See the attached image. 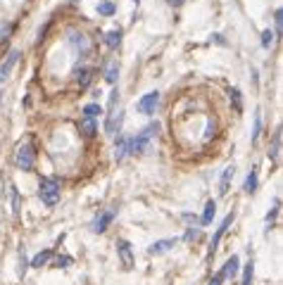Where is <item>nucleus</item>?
I'll return each instance as SVG.
<instances>
[{
    "mask_svg": "<svg viewBox=\"0 0 283 285\" xmlns=\"http://www.w3.org/2000/svg\"><path fill=\"white\" fill-rule=\"evenodd\" d=\"M159 133V124L152 121L148 124L145 129H141V131L136 133L134 138H129V147H131V154H145L152 150V143H155V138H157Z\"/></svg>",
    "mask_w": 283,
    "mask_h": 285,
    "instance_id": "1",
    "label": "nucleus"
},
{
    "mask_svg": "<svg viewBox=\"0 0 283 285\" xmlns=\"http://www.w3.org/2000/svg\"><path fill=\"white\" fill-rule=\"evenodd\" d=\"M38 197L43 205L55 207L57 200H60V183H57L55 178H43V181H41V188H38Z\"/></svg>",
    "mask_w": 283,
    "mask_h": 285,
    "instance_id": "2",
    "label": "nucleus"
},
{
    "mask_svg": "<svg viewBox=\"0 0 283 285\" xmlns=\"http://www.w3.org/2000/svg\"><path fill=\"white\" fill-rule=\"evenodd\" d=\"M67 43H69L71 53L76 55V57H86L91 53V40L86 38V33H81L76 29H69L67 31Z\"/></svg>",
    "mask_w": 283,
    "mask_h": 285,
    "instance_id": "3",
    "label": "nucleus"
},
{
    "mask_svg": "<svg viewBox=\"0 0 283 285\" xmlns=\"http://www.w3.org/2000/svg\"><path fill=\"white\" fill-rule=\"evenodd\" d=\"M15 164L22 171H31L33 167H36V150H33V143H22V145L17 147Z\"/></svg>",
    "mask_w": 283,
    "mask_h": 285,
    "instance_id": "4",
    "label": "nucleus"
},
{
    "mask_svg": "<svg viewBox=\"0 0 283 285\" xmlns=\"http://www.w3.org/2000/svg\"><path fill=\"white\" fill-rule=\"evenodd\" d=\"M122 124H124V112L117 109V102H110V114H107V121H105V131L107 136H117L122 131Z\"/></svg>",
    "mask_w": 283,
    "mask_h": 285,
    "instance_id": "5",
    "label": "nucleus"
},
{
    "mask_svg": "<svg viewBox=\"0 0 283 285\" xmlns=\"http://www.w3.org/2000/svg\"><path fill=\"white\" fill-rule=\"evenodd\" d=\"M114 216H117V207L102 209L100 214L93 219V224H91V231H93V233H105L107 228H110L112 221H114Z\"/></svg>",
    "mask_w": 283,
    "mask_h": 285,
    "instance_id": "6",
    "label": "nucleus"
},
{
    "mask_svg": "<svg viewBox=\"0 0 283 285\" xmlns=\"http://www.w3.org/2000/svg\"><path fill=\"white\" fill-rule=\"evenodd\" d=\"M159 105V93L157 91H150L145 93L141 100L136 102V109L141 112V114H155V109H157Z\"/></svg>",
    "mask_w": 283,
    "mask_h": 285,
    "instance_id": "7",
    "label": "nucleus"
},
{
    "mask_svg": "<svg viewBox=\"0 0 283 285\" xmlns=\"http://www.w3.org/2000/svg\"><path fill=\"white\" fill-rule=\"evenodd\" d=\"M117 255H119V259H122V266H124V269H134V250H131V242L117 240Z\"/></svg>",
    "mask_w": 283,
    "mask_h": 285,
    "instance_id": "8",
    "label": "nucleus"
},
{
    "mask_svg": "<svg viewBox=\"0 0 283 285\" xmlns=\"http://www.w3.org/2000/svg\"><path fill=\"white\" fill-rule=\"evenodd\" d=\"M233 219H236V214L231 212V214L224 219L219 224V228H217V233H214V238H212V242H210V252H217V247H219V242H221V238H224V233H226V228L231 224H233Z\"/></svg>",
    "mask_w": 283,
    "mask_h": 285,
    "instance_id": "9",
    "label": "nucleus"
},
{
    "mask_svg": "<svg viewBox=\"0 0 283 285\" xmlns=\"http://www.w3.org/2000/svg\"><path fill=\"white\" fill-rule=\"evenodd\" d=\"M174 245H176V238L157 240V242H152V245L148 247V252H150V255H165V252H169Z\"/></svg>",
    "mask_w": 283,
    "mask_h": 285,
    "instance_id": "10",
    "label": "nucleus"
},
{
    "mask_svg": "<svg viewBox=\"0 0 283 285\" xmlns=\"http://www.w3.org/2000/svg\"><path fill=\"white\" fill-rule=\"evenodd\" d=\"M129 154H131V147H129V138L119 136L117 145H114V159H117V162H124Z\"/></svg>",
    "mask_w": 283,
    "mask_h": 285,
    "instance_id": "11",
    "label": "nucleus"
},
{
    "mask_svg": "<svg viewBox=\"0 0 283 285\" xmlns=\"http://www.w3.org/2000/svg\"><path fill=\"white\" fill-rule=\"evenodd\" d=\"M17 62H19V50H12V53L8 55V60L3 62V67H0V78H8L10 71L15 69Z\"/></svg>",
    "mask_w": 283,
    "mask_h": 285,
    "instance_id": "12",
    "label": "nucleus"
},
{
    "mask_svg": "<svg viewBox=\"0 0 283 285\" xmlns=\"http://www.w3.org/2000/svg\"><path fill=\"white\" fill-rule=\"evenodd\" d=\"M238 269H240V262H238V257H228V262L224 264V269H221V273H224V280H228V278H233L238 273Z\"/></svg>",
    "mask_w": 283,
    "mask_h": 285,
    "instance_id": "13",
    "label": "nucleus"
},
{
    "mask_svg": "<svg viewBox=\"0 0 283 285\" xmlns=\"http://www.w3.org/2000/svg\"><path fill=\"white\" fill-rule=\"evenodd\" d=\"M233 174H236V167H226V169H224L221 181H219V195H226L228 193V183H231Z\"/></svg>",
    "mask_w": 283,
    "mask_h": 285,
    "instance_id": "14",
    "label": "nucleus"
},
{
    "mask_svg": "<svg viewBox=\"0 0 283 285\" xmlns=\"http://www.w3.org/2000/svg\"><path fill=\"white\" fill-rule=\"evenodd\" d=\"M214 212H217V202H214V200H210V202H207V205H205V212H203V216H200V221H197V224H203V226L212 224Z\"/></svg>",
    "mask_w": 283,
    "mask_h": 285,
    "instance_id": "15",
    "label": "nucleus"
},
{
    "mask_svg": "<svg viewBox=\"0 0 283 285\" xmlns=\"http://www.w3.org/2000/svg\"><path fill=\"white\" fill-rule=\"evenodd\" d=\"M117 78H119V64L114 60H110L107 67H105V81L107 84H117Z\"/></svg>",
    "mask_w": 283,
    "mask_h": 285,
    "instance_id": "16",
    "label": "nucleus"
},
{
    "mask_svg": "<svg viewBox=\"0 0 283 285\" xmlns=\"http://www.w3.org/2000/svg\"><path fill=\"white\" fill-rule=\"evenodd\" d=\"M50 257H53V250H43V252H38V255L31 259V266H33V269H41V266H46V264L50 262Z\"/></svg>",
    "mask_w": 283,
    "mask_h": 285,
    "instance_id": "17",
    "label": "nucleus"
},
{
    "mask_svg": "<svg viewBox=\"0 0 283 285\" xmlns=\"http://www.w3.org/2000/svg\"><path fill=\"white\" fill-rule=\"evenodd\" d=\"M98 15L100 17H112L114 15V12H117V8H114V3H110V0H100V3H98Z\"/></svg>",
    "mask_w": 283,
    "mask_h": 285,
    "instance_id": "18",
    "label": "nucleus"
},
{
    "mask_svg": "<svg viewBox=\"0 0 283 285\" xmlns=\"http://www.w3.org/2000/svg\"><path fill=\"white\" fill-rule=\"evenodd\" d=\"M278 157H281V131H276V136H274V145L269 147V159L278 162Z\"/></svg>",
    "mask_w": 283,
    "mask_h": 285,
    "instance_id": "19",
    "label": "nucleus"
},
{
    "mask_svg": "<svg viewBox=\"0 0 283 285\" xmlns=\"http://www.w3.org/2000/svg\"><path fill=\"white\" fill-rule=\"evenodd\" d=\"M122 43V31L119 29H114V31H110L107 36H105V46L110 48V50H114V48Z\"/></svg>",
    "mask_w": 283,
    "mask_h": 285,
    "instance_id": "20",
    "label": "nucleus"
},
{
    "mask_svg": "<svg viewBox=\"0 0 283 285\" xmlns=\"http://www.w3.org/2000/svg\"><path fill=\"white\" fill-rule=\"evenodd\" d=\"M248 195H252L255 190H257V169H252L250 174H248V178H245V188H243Z\"/></svg>",
    "mask_w": 283,
    "mask_h": 285,
    "instance_id": "21",
    "label": "nucleus"
},
{
    "mask_svg": "<svg viewBox=\"0 0 283 285\" xmlns=\"http://www.w3.org/2000/svg\"><path fill=\"white\" fill-rule=\"evenodd\" d=\"M260 133H262V112L257 109V112H255V126H252V133H250L252 145L257 143V138H260Z\"/></svg>",
    "mask_w": 283,
    "mask_h": 285,
    "instance_id": "22",
    "label": "nucleus"
},
{
    "mask_svg": "<svg viewBox=\"0 0 283 285\" xmlns=\"http://www.w3.org/2000/svg\"><path fill=\"white\" fill-rule=\"evenodd\" d=\"M95 131H98V129H95V119H88V116H84V119H81V133L91 138V136H95Z\"/></svg>",
    "mask_w": 283,
    "mask_h": 285,
    "instance_id": "23",
    "label": "nucleus"
},
{
    "mask_svg": "<svg viewBox=\"0 0 283 285\" xmlns=\"http://www.w3.org/2000/svg\"><path fill=\"white\" fill-rule=\"evenodd\" d=\"M91 74H93L91 69H76V81H79L81 88H88V86H91Z\"/></svg>",
    "mask_w": 283,
    "mask_h": 285,
    "instance_id": "24",
    "label": "nucleus"
},
{
    "mask_svg": "<svg viewBox=\"0 0 283 285\" xmlns=\"http://www.w3.org/2000/svg\"><path fill=\"white\" fill-rule=\"evenodd\" d=\"M252 276H255V262H248L243 266V285H252Z\"/></svg>",
    "mask_w": 283,
    "mask_h": 285,
    "instance_id": "25",
    "label": "nucleus"
},
{
    "mask_svg": "<svg viewBox=\"0 0 283 285\" xmlns=\"http://www.w3.org/2000/svg\"><path fill=\"white\" fill-rule=\"evenodd\" d=\"M98 114H102V107H100V105L91 102V105H86V107H84V116H88V119H95Z\"/></svg>",
    "mask_w": 283,
    "mask_h": 285,
    "instance_id": "26",
    "label": "nucleus"
},
{
    "mask_svg": "<svg viewBox=\"0 0 283 285\" xmlns=\"http://www.w3.org/2000/svg\"><path fill=\"white\" fill-rule=\"evenodd\" d=\"M274 38H276V36L271 33V29H264V31H262V48H269L271 43H274Z\"/></svg>",
    "mask_w": 283,
    "mask_h": 285,
    "instance_id": "27",
    "label": "nucleus"
},
{
    "mask_svg": "<svg viewBox=\"0 0 283 285\" xmlns=\"http://www.w3.org/2000/svg\"><path fill=\"white\" fill-rule=\"evenodd\" d=\"M274 17H276V33H274V36H281V31H283V12H281V10H276Z\"/></svg>",
    "mask_w": 283,
    "mask_h": 285,
    "instance_id": "28",
    "label": "nucleus"
},
{
    "mask_svg": "<svg viewBox=\"0 0 283 285\" xmlns=\"http://www.w3.org/2000/svg\"><path fill=\"white\" fill-rule=\"evenodd\" d=\"M214 131H217V124H214V121H207V129H205V140L212 138Z\"/></svg>",
    "mask_w": 283,
    "mask_h": 285,
    "instance_id": "29",
    "label": "nucleus"
},
{
    "mask_svg": "<svg viewBox=\"0 0 283 285\" xmlns=\"http://www.w3.org/2000/svg\"><path fill=\"white\" fill-rule=\"evenodd\" d=\"M231 100L236 102V109H238V112L243 109V102H240V91H231Z\"/></svg>",
    "mask_w": 283,
    "mask_h": 285,
    "instance_id": "30",
    "label": "nucleus"
},
{
    "mask_svg": "<svg viewBox=\"0 0 283 285\" xmlns=\"http://www.w3.org/2000/svg\"><path fill=\"white\" fill-rule=\"evenodd\" d=\"M278 207H281V200H276V202H274V209H271V212L267 214V221H269V224H271V221L276 219V214H278Z\"/></svg>",
    "mask_w": 283,
    "mask_h": 285,
    "instance_id": "31",
    "label": "nucleus"
},
{
    "mask_svg": "<svg viewBox=\"0 0 283 285\" xmlns=\"http://www.w3.org/2000/svg\"><path fill=\"white\" fill-rule=\"evenodd\" d=\"M67 264H71V257H60V259L55 262V266H57V269H64Z\"/></svg>",
    "mask_w": 283,
    "mask_h": 285,
    "instance_id": "32",
    "label": "nucleus"
},
{
    "mask_svg": "<svg viewBox=\"0 0 283 285\" xmlns=\"http://www.w3.org/2000/svg\"><path fill=\"white\" fill-rule=\"evenodd\" d=\"M221 283H224V273L219 271V273H217V276H214L212 280H210V285H221Z\"/></svg>",
    "mask_w": 283,
    "mask_h": 285,
    "instance_id": "33",
    "label": "nucleus"
},
{
    "mask_svg": "<svg viewBox=\"0 0 283 285\" xmlns=\"http://www.w3.org/2000/svg\"><path fill=\"white\" fill-rule=\"evenodd\" d=\"M10 31H12V26H5V24H0V38H3V36H8Z\"/></svg>",
    "mask_w": 283,
    "mask_h": 285,
    "instance_id": "34",
    "label": "nucleus"
},
{
    "mask_svg": "<svg viewBox=\"0 0 283 285\" xmlns=\"http://www.w3.org/2000/svg\"><path fill=\"white\" fill-rule=\"evenodd\" d=\"M212 40H217V43H221V46L226 43V40H224V36H219V33H212Z\"/></svg>",
    "mask_w": 283,
    "mask_h": 285,
    "instance_id": "35",
    "label": "nucleus"
},
{
    "mask_svg": "<svg viewBox=\"0 0 283 285\" xmlns=\"http://www.w3.org/2000/svg\"><path fill=\"white\" fill-rule=\"evenodd\" d=\"M167 3H169L172 8H179V5H183V0H167Z\"/></svg>",
    "mask_w": 283,
    "mask_h": 285,
    "instance_id": "36",
    "label": "nucleus"
},
{
    "mask_svg": "<svg viewBox=\"0 0 283 285\" xmlns=\"http://www.w3.org/2000/svg\"><path fill=\"white\" fill-rule=\"evenodd\" d=\"M134 3H141V0H134Z\"/></svg>",
    "mask_w": 283,
    "mask_h": 285,
    "instance_id": "37",
    "label": "nucleus"
}]
</instances>
